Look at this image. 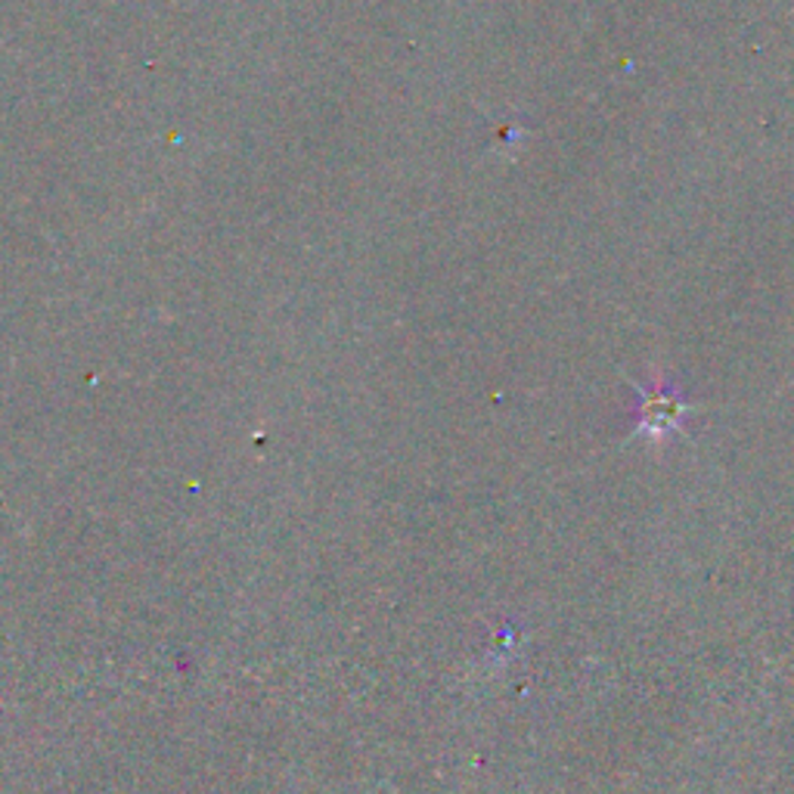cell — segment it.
Instances as JSON below:
<instances>
[{"label":"cell","instance_id":"1","mask_svg":"<svg viewBox=\"0 0 794 794\" xmlns=\"http://www.w3.org/2000/svg\"><path fill=\"white\" fill-rule=\"evenodd\" d=\"M679 414H683V404H679L674 395H667V391H662L658 397H645L643 400V419L648 429H674Z\"/></svg>","mask_w":794,"mask_h":794}]
</instances>
